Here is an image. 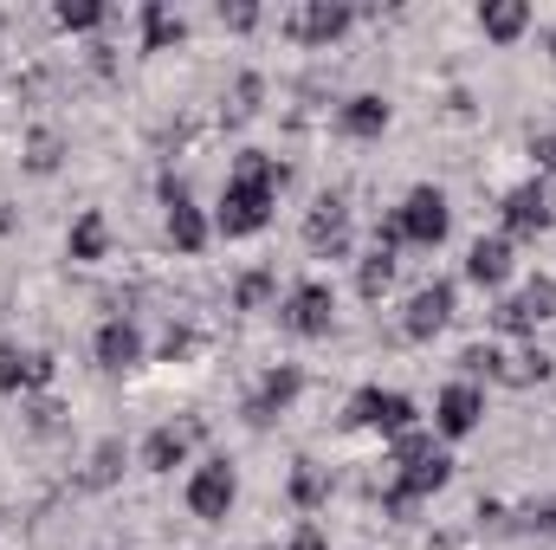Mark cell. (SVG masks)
I'll list each match as a JSON object with an SVG mask.
<instances>
[{
    "instance_id": "cell-1",
    "label": "cell",
    "mask_w": 556,
    "mask_h": 550,
    "mask_svg": "<svg viewBox=\"0 0 556 550\" xmlns=\"http://www.w3.org/2000/svg\"><path fill=\"white\" fill-rule=\"evenodd\" d=\"M273 208H278V188L227 175L220 208H214V234H227V240H253V234H266V227H273Z\"/></svg>"
},
{
    "instance_id": "cell-2",
    "label": "cell",
    "mask_w": 556,
    "mask_h": 550,
    "mask_svg": "<svg viewBox=\"0 0 556 550\" xmlns=\"http://www.w3.org/2000/svg\"><path fill=\"white\" fill-rule=\"evenodd\" d=\"M350 427H363V434H382V440H402V434H415L420 427V409L415 396H402V389H356L350 396V414H343Z\"/></svg>"
},
{
    "instance_id": "cell-3",
    "label": "cell",
    "mask_w": 556,
    "mask_h": 550,
    "mask_svg": "<svg viewBox=\"0 0 556 550\" xmlns=\"http://www.w3.org/2000/svg\"><path fill=\"white\" fill-rule=\"evenodd\" d=\"M395 221V234H402V247H440L446 234H453V201L433 188V182H420L402 195V208L389 214Z\"/></svg>"
},
{
    "instance_id": "cell-4",
    "label": "cell",
    "mask_w": 556,
    "mask_h": 550,
    "mask_svg": "<svg viewBox=\"0 0 556 550\" xmlns=\"http://www.w3.org/2000/svg\"><path fill=\"white\" fill-rule=\"evenodd\" d=\"M278 324H285L291 337H330V324H337V291H330L324 278L291 285L285 304H278Z\"/></svg>"
},
{
    "instance_id": "cell-5",
    "label": "cell",
    "mask_w": 556,
    "mask_h": 550,
    "mask_svg": "<svg viewBox=\"0 0 556 550\" xmlns=\"http://www.w3.org/2000/svg\"><path fill=\"white\" fill-rule=\"evenodd\" d=\"M453 479V460L433 447V453H420V460H408V466H395V479H389V492H382V505L402 518V512H415L420 499H433L440 486Z\"/></svg>"
},
{
    "instance_id": "cell-6",
    "label": "cell",
    "mask_w": 556,
    "mask_h": 550,
    "mask_svg": "<svg viewBox=\"0 0 556 550\" xmlns=\"http://www.w3.org/2000/svg\"><path fill=\"white\" fill-rule=\"evenodd\" d=\"M233 499H240V473H233V460H201V466L188 473V512H194V518L220 525V518L233 512Z\"/></svg>"
},
{
    "instance_id": "cell-7",
    "label": "cell",
    "mask_w": 556,
    "mask_h": 550,
    "mask_svg": "<svg viewBox=\"0 0 556 550\" xmlns=\"http://www.w3.org/2000/svg\"><path fill=\"white\" fill-rule=\"evenodd\" d=\"M544 317H556V278H531V285H518V291L498 298V311H492V324H498L505 337H531Z\"/></svg>"
},
{
    "instance_id": "cell-8",
    "label": "cell",
    "mask_w": 556,
    "mask_h": 550,
    "mask_svg": "<svg viewBox=\"0 0 556 550\" xmlns=\"http://www.w3.org/2000/svg\"><path fill=\"white\" fill-rule=\"evenodd\" d=\"M350 26H356V7H343V0H298L285 20V33L304 46H337Z\"/></svg>"
},
{
    "instance_id": "cell-9",
    "label": "cell",
    "mask_w": 556,
    "mask_h": 550,
    "mask_svg": "<svg viewBox=\"0 0 556 550\" xmlns=\"http://www.w3.org/2000/svg\"><path fill=\"white\" fill-rule=\"evenodd\" d=\"M453 304H459V291H453L446 278L420 285L415 298H408V311H402V337H408V343H433V337L453 324Z\"/></svg>"
},
{
    "instance_id": "cell-10",
    "label": "cell",
    "mask_w": 556,
    "mask_h": 550,
    "mask_svg": "<svg viewBox=\"0 0 556 550\" xmlns=\"http://www.w3.org/2000/svg\"><path fill=\"white\" fill-rule=\"evenodd\" d=\"M479 421H485V389H479V383H446V389H440V402H433V427H440L446 440L479 434Z\"/></svg>"
},
{
    "instance_id": "cell-11",
    "label": "cell",
    "mask_w": 556,
    "mask_h": 550,
    "mask_svg": "<svg viewBox=\"0 0 556 550\" xmlns=\"http://www.w3.org/2000/svg\"><path fill=\"white\" fill-rule=\"evenodd\" d=\"M304 247H311L317 260H343V253H350V208H343L337 195H324V201L304 214Z\"/></svg>"
},
{
    "instance_id": "cell-12",
    "label": "cell",
    "mask_w": 556,
    "mask_h": 550,
    "mask_svg": "<svg viewBox=\"0 0 556 550\" xmlns=\"http://www.w3.org/2000/svg\"><path fill=\"white\" fill-rule=\"evenodd\" d=\"M298 396H304V376H298L291 363H278V370H266V376H260V389L247 396V421H253V427H273L278 414L298 402Z\"/></svg>"
},
{
    "instance_id": "cell-13",
    "label": "cell",
    "mask_w": 556,
    "mask_h": 550,
    "mask_svg": "<svg viewBox=\"0 0 556 550\" xmlns=\"http://www.w3.org/2000/svg\"><path fill=\"white\" fill-rule=\"evenodd\" d=\"M498 221H505V240H511V234H544V227L556 221L544 182H518V188L498 201Z\"/></svg>"
},
{
    "instance_id": "cell-14",
    "label": "cell",
    "mask_w": 556,
    "mask_h": 550,
    "mask_svg": "<svg viewBox=\"0 0 556 550\" xmlns=\"http://www.w3.org/2000/svg\"><path fill=\"white\" fill-rule=\"evenodd\" d=\"M162 201H168V240H175V253H201L207 247V214L188 201V188L175 175L162 182Z\"/></svg>"
},
{
    "instance_id": "cell-15",
    "label": "cell",
    "mask_w": 556,
    "mask_h": 550,
    "mask_svg": "<svg viewBox=\"0 0 556 550\" xmlns=\"http://www.w3.org/2000/svg\"><path fill=\"white\" fill-rule=\"evenodd\" d=\"M188 447H194V427H188V421L149 427V440H142V473H175V466H188Z\"/></svg>"
},
{
    "instance_id": "cell-16",
    "label": "cell",
    "mask_w": 556,
    "mask_h": 550,
    "mask_svg": "<svg viewBox=\"0 0 556 550\" xmlns=\"http://www.w3.org/2000/svg\"><path fill=\"white\" fill-rule=\"evenodd\" d=\"M98 363L111 370V376H124V370H137L142 363V330L130 324V317H111V324H98Z\"/></svg>"
},
{
    "instance_id": "cell-17",
    "label": "cell",
    "mask_w": 556,
    "mask_h": 550,
    "mask_svg": "<svg viewBox=\"0 0 556 550\" xmlns=\"http://www.w3.org/2000/svg\"><path fill=\"white\" fill-rule=\"evenodd\" d=\"M389 117H395V111H389V98H376V91H356V98L337 111V130H343V137H356V142H376L382 130H389Z\"/></svg>"
},
{
    "instance_id": "cell-18",
    "label": "cell",
    "mask_w": 556,
    "mask_h": 550,
    "mask_svg": "<svg viewBox=\"0 0 556 550\" xmlns=\"http://www.w3.org/2000/svg\"><path fill=\"white\" fill-rule=\"evenodd\" d=\"M466 278H472V285H485V291H498V285L511 278V240H505V234L472 240V247H466Z\"/></svg>"
},
{
    "instance_id": "cell-19",
    "label": "cell",
    "mask_w": 556,
    "mask_h": 550,
    "mask_svg": "<svg viewBox=\"0 0 556 550\" xmlns=\"http://www.w3.org/2000/svg\"><path fill=\"white\" fill-rule=\"evenodd\" d=\"M479 33H485L492 46H511V39L531 33V7H525V0H485V7H479Z\"/></svg>"
},
{
    "instance_id": "cell-20",
    "label": "cell",
    "mask_w": 556,
    "mask_h": 550,
    "mask_svg": "<svg viewBox=\"0 0 556 550\" xmlns=\"http://www.w3.org/2000/svg\"><path fill=\"white\" fill-rule=\"evenodd\" d=\"M65 253H72L78 266H98V260L111 253V221H104V214H78L72 234H65Z\"/></svg>"
},
{
    "instance_id": "cell-21",
    "label": "cell",
    "mask_w": 556,
    "mask_h": 550,
    "mask_svg": "<svg viewBox=\"0 0 556 550\" xmlns=\"http://www.w3.org/2000/svg\"><path fill=\"white\" fill-rule=\"evenodd\" d=\"M181 39H188V20H181L175 7L149 0V7H142V52H168V46H181Z\"/></svg>"
},
{
    "instance_id": "cell-22",
    "label": "cell",
    "mask_w": 556,
    "mask_h": 550,
    "mask_svg": "<svg viewBox=\"0 0 556 550\" xmlns=\"http://www.w3.org/2000/svg\"><path fill=\"white\" fill-rule=\"evenodd\" d=\"M324 499H330V473H324L317 460H298V466H291V505L317 512Z\"/></svg>"
},
{
    "instance_id": "cell-23",
    "label": "cell",
    "mask_w": 556,
    "mask_h": 550,
    "mask_svg": "<svg viewBox=\"0 0 556 550\" xmlns=\"http://www.w3.org/2000/svg\"><path fill=\"white\" fill-rule=\"evenodd\" d=\"M52 20H59V33H98L111 20V7H98V0H59Z\"/></svg>"
},
{
    "instance_id": "cell-24",
    "label": "cell",
    "mask_w": 556,
    "mask_h": 550,
    "mask_svg": "<svg viewBox=\"0 0 556 550\" xmlns=\"http://www.w3.org/2000/svg\"><path fill=\"white\" fill-rule=\"evenodd\" d=\"M505 389H531V383H551V357L544 350H518V357H505V376H498Z\"/></svg>"
},
{
    "instance_id": "cell-25",
    "label": "cell",
    "mask_w": 556,
    "mask_h": 550,
    "mask_svg": "<svg viewBox=\"0 0 556 550\" xmlns=\"http://www.w3.org/2000/svg\"><path fill=\"white\" fill-rule=\"evenodd\" d=\"M33 389V350L0 343V396H26Z\"/></svg>"
},
{
    "instance_id": "cell-26",
    "label": "cell",
    "mask_w": 556,
    "mask_h": 550,
    "mask_svg": "<svg viewBox=\"0 0 556 550\" xmlns=\"http://www.w3.org/2000/svg\"><path fill=\"white\" fill-rule=\"evenodd\" d=\"M389 285H395V253H382V247H376V253H369V260L356 266V291H363V298L376 304V298H382Z\"/></svg>"
},
{
    "instance_id": "cell-27",
    "label": "cell",
    "mask_w": 556,
    "mask_h": 550,
    "mask_svg": "<svg viewBox=\"0 0 556 550\" xmlns=\"http://www.w3.org/2000/svg\"><path fill=\"white\" fill-rule=\"evenodd\" d=\"M233 175H240V182H266V188H285V162H278V155H266V149H240Z\"/></svg>"
},
{
    "instance_id": "cell-28",
    "label": "cell",
    "mask_w": 556,
    "mask_h": 550,
    "mask_svg": "<svg viewBox=\"0 0 556 550\" xmlns=\"http://www.w3.org/2000/svg\"><path fill=\"white\" fill-rule=\"evenodd\" d=\"M117 473H124V440H98V453H91V466H85V486L104 492Z\"/></svg>"
},
{
    "instance_id": "cell-29",
    "label": "cell",
    "mask_w": 556,
    "mask_h": 550,
    "mask_svg": "<svg viewBox=\"0 0 556 550\" xmlns=\"http://www.w3.org/2000/svg\"><path fill=\"white\" fill-rule=\"evenodd\" d=\"M273 291H278V278L266 273V266H253V273H240V285H233V304H240V311H266Z\"/></svg>"
},
{
    "instance_id": "cell-30",
    "label": "cell",
    "mask_w": 556,
    "mask_h": 550,
    "mask_svg": "<svg viewBox=\"0 0 556 550\" xmlns=\"http://www.w3.org/2000/svg\"><path fill=\"white\" fill-rule=\"evenodd\" d=\"M459 363H466V383H472V376H485V383H498V376H505V357H498L492 343H472Z\"/></svg>"
},
{
    "instance_id": "cell-31",
    "label": "cell",
    "mask_w": 556,
    "mask_h": 550,
    "mask_svg": "<svg viewBox=\"0 0 556 550\" xmlns=\"http://www.w3.org/2000/svg\"><path fill=\"white\" fill-rule=\"evenodd\" d=\"M518 525H525V532H544V538H556V499H544V505H525V512H518Z\"/></svg>"
},
{
    "instance_id": "cell-32",
    "label": "cell",
    "mask_w": 556,
    "mask_h": 550,
    "mask_svg": "<svg viewBox=\"0 0 556 550\" xmlns=\"http://www.w3.org/2000/svg\"><path fill=\"white\" fill-rule=\"evenodd\" d=\"M220 26H233V33H247V26H260V7H253V0H233V7L220 0Z\"/></svg>"
},
{
    "instance_id": "cell-33",
    "label": "cell",
    "mask_w": 556,
    "mask_h": 550,
    "mask_svg": "<svg viewBox=\"0 0 556 550\" xmlns=\"http://www.w3.org/2000/svg\"><path fill=\"white\" fill-rule=\"evenodd\" d=\"M260 91H266V85H260V78L247 72V78L233 85V117H253V111H260Z\"/></svg>"
},
{
    "instance_id": "cell-34",
    "label": "cell",
    "mask_w": 556,
    "mask_h": 550,
    "mask_svg": "<svg viewBox=\"0 0 556 550\" xmlns=\"http://www.w3.org/2000/svg\"><path fill=\"white\" fill-rule=\"evenodd\" d=\"M26 162H33L39 175H52V168H59V137H46V130H39V137H33V155H26Z\"/></svg>"
},
{
    "instance_id": "cell-35",
    "label": "cell",
    "mask_w": 556,
    "mask_h": 550,
    "mask_svg": "<svg viewBox=\"0 0 556 550\" xmlns=\"http://www.w3.org/2000/svg\"><path fill=\"white\" fill-rule=\"evenodd\" d=\"M420 453H433V440H427V434H402V440H395V466H408V460H420Z\"/></svg>"
},
{
    "instance_id": "cell-36",
    "label": "cell",
    "mask_w": 556,
    "mask_h": 550,
    "mask_svg": "<svg viewBox=\"0 0 556 550\" xmlns=\"http://www.w3.org/2000/svg\"><path fill=\"white\" fill-rule=\"evenodd\" d=\"M531 162H538V175H551L556 168V130L551 137H531Z\"/></svg>"
},
{
    "instance_id": "cell-37",
    "label": "cell",
    "mask_w": 556,
    "mask_h": 550,
    "mask_svg": "<svg viewBox=\"0 0 556 550\" xmlns=\"http://www.w3.org/2000/svg\"><path fill=\"white\" fill-rule=\"evenodd\" d=\"M285 550H330L324 545V532H317V525H298V532H291V545Z\"/></svg>"
},
{
    "instance_id": "cell-38",
    "label": "cell",
    "mask_w": 556,
    "mask_h": 550,
    "mask_svg": "<svg viewBox=\"0 0 556 550\" xmlns=\"http://www.w3.org/2000/svg\"><path fill=\"white\" fill-rule=\"evenodd\" d=\"M551 52H556V33H551Z\"/></svg>"
},
{
    "instance_id": "cell-39",
    "label": "cell",
    "mask_w": 556,
    "mask_h": 550,
    "mask_svg": "<svg viewBox=\"0 0 556 550\" xmlns=\"http://www.w3.org/2000/svg\"><path fill=\"white\" fill-rule=\"evenodd\" d=\"M260 550H273V545H260Z\"/></svg>"
}]
</instances>
